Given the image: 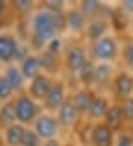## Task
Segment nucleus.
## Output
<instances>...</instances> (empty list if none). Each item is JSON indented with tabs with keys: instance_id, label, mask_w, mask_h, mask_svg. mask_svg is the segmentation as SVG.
Here are the masks:
<instances>
[{
	"instance_id": "41",
	"label": "nucleus",
	"mask_w": 133,
	"mask_h": 146,
	"mask_svg": "<svg viewBox=\"0 0 133 146\" xmlns=\"http://www.w3.org/2000/svg\"><path fill=\"white\" fill-rule=\"evenodd\" d=\"M2 65H3V64H2V62H0V66H2Z\"/></svg>"
},
{
	"instance_id": "6",
	"label": "nucleus",
	"mask_w": 133,
	"mask_h": 146,
	"mask_svg": "<svg viewBox=\"0 0 133 146\" xmlns=\"http://www.w3.org/2000/svg\"><path fill=\"white\" fill-rule=\"evenodd\" d=\"M110 92L114 102H120L126 98L133 96V74L127 70H120L115 72L111 83Z\"/></svg>"
},
{
	"instance_id": "9",
	"label": "nucleus",
	"mask_w": 133,
	"mask_h": 146,
	"mask_svg": "<svg viewBox=\"0 0 133 146\" xmlns=\"http://www.w3.org/2000/svg\"><path fill=\"white\" fill-rule=\"evenodd\" d=\"M55 117L58 119V123L61 125V130H71V128H77V125L80 124V115L76 111L73 102H71L70 96L68 99L61 105V108L55 112Z\"/></svg>"
},
{
	"instance_id": "21",
	"label": "nucleus",
	"mask_w": 133,
	"mask_h": 146,
	"mask_svg": "<svg viewBox=\"0 0 133 146\" xmlns=\"http://www.w3.org/2000/svg\"><path fill=\"white\" fill-rule=\"evenodd\" d=\"M27 128L28 127H25V125H22L19 123H15L11 127H7L6 130L2 131V134H3V145L5 146H22Z\"/></svg>"
},
{
	"instance_id": "39",
	"label": "nucleus",
	"mask_w": 133,
	"mask_h": 146,
	"mask_svg": "<svg viewBox=\"0 0 133 146\" xmlns=\"http://www.w3.org/2000/svg\"><path fill=\"white\" fill-rule=\"evenodd\" d=\"M0 146H5L3 145V134H2V131H0Z\"/></svg>"
},
{
	"instance_id": "24",
	"label": "nucleus",
	"mask_w": 133,
	"mask_h": 146,
	"mask_svg": "<svg viewBox=\"0 0 133 146\" xmlns=\"http://www.w3.org/2000/svg\"><path fill=\"white\" fill-rule=\"evenodd\" d=\"M102 5L101 2H98V0H83V2H80L77 5V7L80 9V12L83 13V16L89 21L92 19H96L99 18V13H101V9H102Z\"/></svg>"
},
{
	"instance_id": "5",
	"label": "nucleus",
	"mask_w": 133,
	"mask_h": 146,
	"mask_svg": "<svg viewBox=\"0 0 133 146\" xmlns=\"http://www.w3.org/2000/svg\"><path fill=\"white\" fill-rule=\"evenodd\" d=\"M70 96V92L65 81L62 80H53V84L50 90L47 92L46 98L43 99L41 102V106L44 109V112H50V114H55L56 111L61 108V105L68 99Z\"/></svg>"
},
{
	"instance_id": "7",
	"label": "nucleus",
	"mask_w": 133,
	"mask_h": 146,
	"mask_svg": "<svg viewBox=\"0 0 133 146\" xmlns=\"http://www.w3.org/2000/svg\"><path fill=\"white\" fill-rule=\"evenodd\" d=\"M31 128L39 134L41 140H50V139H56L59 131H61V125L58 123V119L55 114L50 112H43L37 117V119L34 121Z\"/></svg>"
},
{
	"instance_id": "35",
	"label": "nucleus",
	"mask_w": 133,
	"mask_h": 146,
	"mask_svg": "<svg viewBox=\"0 0 133 146\" xmlns=\"http://www.w3.org/2000/svg\"><path fill=\"white\" fill-rule=\"evenodd\" d=\"M9 9H11V5L0 0V18H3V16L6 15V12H7Z\"/></svg>"
},
{
	"instance_id": "34",
	"label": "nucleus",
	"mask_w": 133,
	"mask_h": 146,
	"mask_svg": "<svg viewBox=\"0 0 133 146\" xmlns=\"http://www.w3.org/2000/svg\"><path fill=\"white\" fill-rule=\"evenodd\" d=\"M120 6H121L130 16H133V0H124V2L120 3Z\"/></svg>"
},
{
	"instance_id": "28",
	"label": "nucleus",
	"mask_w": 133,
	"mask_h": 146,
	"mask_svg": "<svg viewBox=\"0 0 133 146\" xmlns=\"http://www.w3.org/2000/svg\"><path fill=\"white\" fill-rule=\"evenodd\" d=\"M11 9L13 11V13L19 16H28L34 12L35 5L30 0H16V2L11 3Z\"/></svg>"
},
{
	"instance_id": "37",
	"label": "nucleus",
	"mask_w": 133,
	"mask_h": 146,
	"mask_svg": "<svg viewBox=\"0 0 133 146\" xmlns=\"http://www.w3.org/2000/svg\"><path fill=\"white\" fill-rule=\"evenodd\" d=\"M126 130H127V131H129V133L133 136V123H130V124L127 125V128H126Z\"/></svg>"
},
{
	"instance_id": "40",
	"label": "nucleus",
	"mask_w": 133,
	"mask_h": 146,
	"mask_svg": "<svg viewBox=\"0 0 133 146\" xmlns=\"http://www.w3.org/2000/svg\"><path fill=\"white\" fill-rule=\"evenodd\" d=\"M132 27H133V16H132Z\"/></svg>"
},
{
	"instance_id": "3",
	"label": "nucleus",
	"mask_w": 133,
	"mask_h": 146,
	"mask_svg": "<svg viewBox=\"0 0 133 146\" xmlns=\"http://www.w3.org/2000/svg\"><path fill=\"white\" fill-rule=\"evenodd\" d=\"M16 123H19L25 127H30L34 124L37 117L43 112V106L40 102L34 100L27 92L16 94L13 99Z\"/></svg>"
},
{
	"instance_id": "10",
	"label": "nucleus",
	"mask_w": 133,
	"mask_h": 146,
	"mask_svg": "<svg viewBox=\"0 0 133 146\" xmlns=\"http://www.w3.org/2000/svg\"><path fill=\"white\" fill-rule=\"evenodd\" d=\"M110 105H111V100L106 94L96 93L90 106H89V109H87V112H86V117H84L86 121L90 123V124H96V123L104 121Z\"/></svg>"
},
{
	"instance_id": "36",
	"label": "nucleus",
	"mask_w": 133,
	"mask_h": 146,
	"mask_svg": "<svg viewBox=\"0 0 133 146\" xmlns=\"http://www.w3.org/2000/svg\"><path fill=\"white\" fill-rule=\"evenodd\" d=\"M41 146H62V143L58 139H50V140H43Z\"/></svg>"
},
{
	"instance_id": "19",
	"label": "nucleus",
	"mask_w": 133,
	"mask_h": 146,
	"mask_svg": "<svg viewBox=\"0 0 133 146\" xmlns=\"http://www.w3.org/2000/svg\"><path fill=\"white\" fill-rule=\"evenodd\" d=\"M37 58H39V62H40V66H41V72L44 74H58L62 68V58L61 56H56L50 53L49 50L43 49L37 53Z\"/></svg>"
},
{
	"instance_id": "2",
	"label": "nucleus",
	"mask_w": 133,
	"mask_h": 146,
	"mask_svg": "<svg viewBox=\"0 0 133 146\" xmlns=\"http://www.w3.org/2000/svg\"><path fill=\"white\" fill-rule=\"evenodd\" d=\"M87 53L89 59L93 62H105V64H112L120 58V43L117 36L114 34H106L105 37L96 40L93 43L87 44Z\"/></svg>"
},
{
	"instance_id": "13",
	"label": "nucleus",
	"mask_w": 133,
	"mask_h": 146,
	"mask_svg": "<svg viewBox=\"0 0 133 146\" xmlns=\"http://www.w3.org/2000/svg\"><path fill=\"white\" fill-rule=\"evenodd\" d=\"M18 46H19V41L13 34L0 33V62L3 65L13 64Z\"/></svg>"
},
{
	"instance_id": "1",
	"label": "nucleus",
	"mask_w": 133,
	"mask_h": 146,
	"mask_svg": "<svg viewBox=\"0 0 133 146\" xmlns=\"http://www.w3.org/2000/svg\"><path fill=\"white\" fill-rule=\"evenodd\" d=\"M65 30V12L55 13L43 9V7H39L31 15V33L28 37V46L40 52L46 47L47 41L55 37H59Z\"/></svg>"
},
{
	"instance_id": "4",
	"label": "nucleus",
	"mask_w": 133,
	"mask_h": 146,
	"mask_svg": "<svg viewBox=\"0 0 133 146\" xmlns=\"http://www.w3.org/2000/svg\"><path fill=\"white\" fill-rule=\"evenodd\" d=\"M87 46H84V43L80 40H71L65 46L64 53H62V68L68 74L76 75L87 62Z\"/></svg>"
},
{
	"instance_id": "22",
	"label": "nucleus",
	"mask_w": 133,
	"mask_h": 146,
	"mask_svg": "<svg viewBox=\"0 0 133 146\" xmlns=\"http://www.w3.org/2000/svg\"><path fill=\"white\" fill-rule=\"evenodd\" d=\"M18 65H19V70H21L24 78L27 81H31L33 78H35V77L41 72V66H40V62H39L37 53H30Z\"/></svg>"
},
{
	"instance_id": "17",
	"label": "nucleus",
	"mask_w": 133,
	"mask_h": 146,
	"mask_svg": "<svg viewBox=\"0 0 133 146\" xmlns=\"http://www.w3.org/2000/svg\"><path fill=\"white\" fill-rule=\"evenodd\" d=\"M132 25V16L118 6H112L111 18H110V28H112L117 34H124Z\"/></svg>"
},
{
	"instance_id": "38",
	"label": "nucleus",
	"mask_w": 133,
	"mask_h": 146,
	"mask_svg": "<svg viewBox=\"0 0 133 146\" xmlns=\"http://www.w3.org/2000/svg\"><path fill=\"white\" fill-rule=\"evenodd\" d=\"M62 146H77L76 143H73V142H68V143H64Z\"/></svg>"
},
{
	"instance_id": "15",
	"label": "nucleus",
	"mask_w": 133,
	"mask_h": 146,
	"mask_svg": "<svg viewBox=\"0 0 133 146\" xmlns=\"http://www.w3.org/2000/svg\"><path fill=\"white\" fill-rule=\"evenodd\" d=\"M65 22H67V30H70L74 36H84L87 19L83 16L77 6H71L65 9Z\"/></svg>"
},
{
	"instance_id": "23",
	"label": "nucleus",
	"mask_w": 133,
	"mask_h": 146,
	"mask_svg": "<svg viewBox=\"0 0 133 146\" xmlns=\"http://www.w3.org/2000/svg\"><path fill=\"white\" fill-rule=\"evenodd\" d=\"M95 68H96V62H93L92 59H87V62L82 66V70L76 74L77 83L82 84V87L92 89L93 80H95Z\"/></svg>"
},
{
	"instance_id": "16",
	"label": "nucleus",
	"mask_w": 133,
	"mask_h": 146,
	"mask_svg": "<svg viewBox=\"0 0 133 146\" xmlns=\"http://www.w3.org/2000/svg\"><path fill=\"white\" fill-rule=\"evenodd\" d=\"M104 123L115 133L124 131L127 128V123H126V119H124V115L121 112V108L118 105V102H114V100L111 102L108 111H106V115L104 118Z\"/></svg>"
},
{
	"instance_id": "32",
	"label": "nucleus",
	"mask_w": 133,
	"mask_h": 146,
	"mask_svg": "<svg viewBox=\"0 0 133 146\" xmlns=\"http://www.w3.org/2000/svg\"><path fill=\"white\" fill-rule=\"evenodd\" d=\"M43 145V140L39 137V134L35 133L33 128H27L25 131V136H24V142H22V146H41Z\"/></svg>"
},
{
	"instance_id": "30",
	"label": "nucleus",
	"mask_w": 133,
	"mask_h": 146,
	"mask_svg": "<svg viewBox=\"0 0 133 146\" xmlns=\"http://www.w3.org/2000/svg\"><path fill=\"white\" fill-rule=\"evenodd\" d=\"M44 49L49 50L50 53L62 58V53H64L65 46H64V41H62L61 37H55V38H52L50 41H47V44H46V47H44Z\"/></svg>"
},
{
	"instance_id": "33",
	"label": "nucleus",
	"mask_w": 133,
	"mask_h": 146,
	"mask_svg": "<svg viewBox=\"0 0 133 146\" xmlns=\"http://www.w3.org/2000/svg\"><path fill=\"white\" fill-rule=\"evenodd\" d=\"M114 146H133V136L127 130L117 133Z\"/></svg>"
},
{
	"instance_id": "27",
	"label": "nucleus",
	"mask_w": 133,
	"mask_h": 146,
	"mask_svg": "<svg viewBox=\"0 0 133 146\" xmlns=\"http://www.w3.org/2000/svg\"><path fill=\"white\" fill-rule=\"evenodd\" d=\"M120 55H121V59H123V64L126 66V70L133 72V37L124 41Z\"/></svg>"
},
{
	"instance_id": "25",
	"label": "nucleus",
	"mask_w": 133,
	"mask_h": 146,
	"mask_svg": "<svg viewBox=\"0 0 133 146\" xmlns=\"http://www.w3.org/2000/svg\"><path fill=\"white\" fill-rule=\"evenodd\" d=\"M15 123H16V114H15L13 100L0 105V131L6 130L7 127H11Z\"/></svg>"
},
{
	"instance_id": "31",
	"label": "nucleus",
	"mask_w": 133,
	"mask_h": 146,
	"mask_svg": "<svg viewBox=\"0 0 133 146\" xmlns=\"http://www.w3.org/2000/svg\"><path fill=\"white\" fill-rule=\"evenodd\" d=\"M40 7L46 9L49 12H55V13H64L65 12V2L62 0H47L40 5Z\"/></svg>"
},
{
	"instance_id": "12",
	"label": "nucleus",
	"mask_w": 133,
	"mask_h": 146,
	"mask_svg": "<svg viewBox=\"0 0 133 146\" xmlns=\"http://www.w3.org/2000/svg\"><path fill=\"white\" fill-rule=\"evenodd\" d=\"M117 133L112 131L104 121L92 124L90 146H114Z\"/></svg>"
},
{
	"instance_id": "29",
	"label": "nucleus",
	"mask_w": 133,
	"mask_h": 146,
	"mask_svg": "<svg viewBox=\"0 0 133 146\" xmlns=\"http://www.w3.org/2000/svg\"><path fill=\"white\" fill-rule=\"evenodd\" d=\"M118 105L121 108V112L124 115V119H126V123L129 125L130 123H133V96L120 100Z\"/></svg>"
},
{
	"instance_id": "14",
	"label": "nucleus",
	"mask_w": 133,
	"mask_h": 146,
	"mask_svg": "<svg viewBox=\"0 0 133 146\" xmlns=\"http://www.w3.org/2000/svg\"><path fill=\"white\" fill-rule=\"evenodd\" d=\"M95 94H96V92L93 89H86V87H77L74 92L70 93V99L73 102L76 111L78 112L80 118L86 117V112L92 104Z\"/></svg>"
},
{
	"instance_id": "8",
	"label": "nucleus",
	"mask_w": 133,
	"mask_h": 146,
	"mask_svg": "<svg viewBox=\"0 0 133 146\" xmlns=\"http://www.w3.org/2000/svg\"><path fill=\"white\" fill-rule=\"evenodd\" d=\"M115 70L112 64H105V62H98L95 68V80L92 89L96 93H104L108 92L111 87V83L114 80Z\"/></svg>"
},
{
	"instance_id": "26",
	"label": "nucleus",
	"mask_w": 133,
	"mask_h": 146,
	"mask_svg": "<svg viewBox=\"0 0 133 146\" xmlns=\"http://www.w3.org/2000/svg\"><path fill=\"white\" fill-rule=\"evenodd\" d=\"M15 96H16V93H15L13 87L5 78V75L0 74V105L7 104V102L13 100Z\"/></svg>"
},
{
	"instance_id": "20",
	"label": "nucleus",
	"mask_w": 133,
	"mask_h": 146,
	"mask_svg": "<svg viewBox=\"0 0 133 146\" xmlns=\"http://www.w3.org/2000/svg\"><path fill=\"white\" fill-rule=\"evenodd\" d=\"M108 31H110V22L102 18H96V19H92L87 22L84 37L87 38L89 43H93L96 40L105 37L108 34Z\"/></svg>"
},
{
	"instance_id": "11",
	"label": "nucleus",
	"mask_w": 133,
	"mask_h": 146,
	"mask_svg": "<svg viewBox=\"0 0 133 146\" xmlns=\"http://www.w3.org/2000/svg\"><path fill=\"white\" fill-rule=\"evenodd\" d=\"M53 77L49 75V74H44V72H40L35 78H33L28 84V89H27L25 92L30 94V96L37 100V102H43V99L46 98L47 92L50 90L52 84H53Z\"/></svg>"
},
{
	"instance_id": "18",
	"label": "nucleus",
	"mask_w": 133,
	"mask_h": 146,
	"mask_svg": "<svg viewBox=\"0 0 133 146\" xmlns=\"http://www.w3.org/2000/svg\"><path fill=\"white\" fill-rule=\"evenodd\" d=\"M3 75L5 78L9 81V84L13 87L15 93L19 94V93H24L25 92V87H27V80L24 78V75L19 70V65L18 64H9L5 66V71H3Z\"/></svg>"
}]
</instances>
